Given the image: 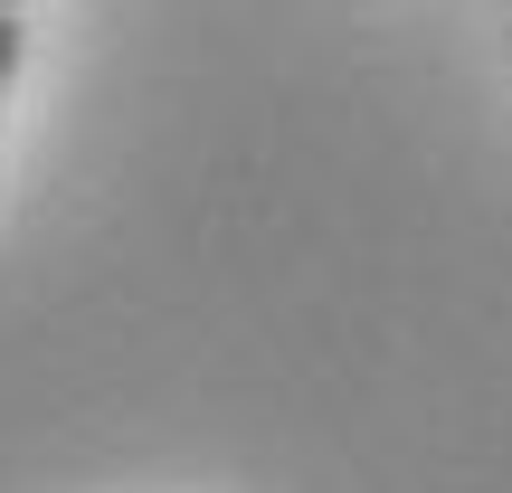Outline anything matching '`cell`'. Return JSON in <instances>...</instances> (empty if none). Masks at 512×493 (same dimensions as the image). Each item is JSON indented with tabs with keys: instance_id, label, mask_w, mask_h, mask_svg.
Returning <instances> with one entry per match:
<instances>
[{
	"instance_id": "6da1fadb",
	"label": "cell",
	"mask_w": 512,
	"mask_h": 493,
	"mask_svg": "<svg viewBox=\"0 0 512 493\" xmlns=\"http://www.w3.org/2000/svg\"><path fill=\"white\" fill-rule=\"evenodd\" d=\"M10 76H19V29H10V10H0V105H10Z\"/></svg>"
},
{
	"instance_id": "7a4b0ae2",
	"label": "cell",
	"mask_w": 512,
	"mask_h": 493,
	"mask_svg": "<svg viewBox=\"0 0 512 493\" xmlns=\"http://www.w3.org/2000/svg\"><path fill=\"white\" fill-rule=\"evenodd\" d=\"M0 10H19V0H0Z\"/></svg>"
}]
</instances>
